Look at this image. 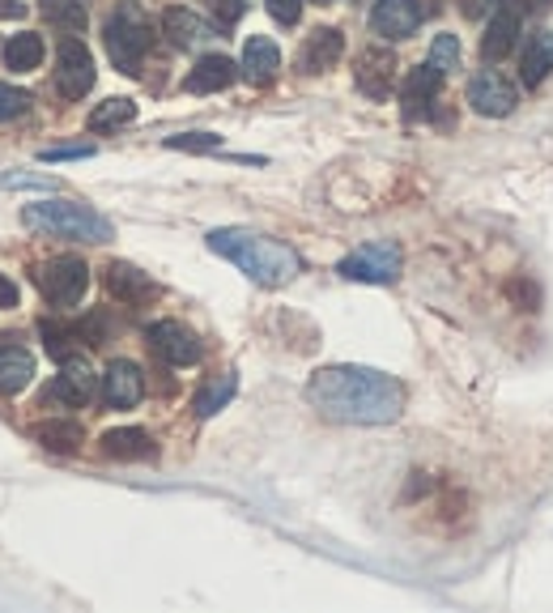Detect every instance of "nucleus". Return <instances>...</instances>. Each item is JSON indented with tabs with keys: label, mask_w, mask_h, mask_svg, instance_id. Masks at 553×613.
<instances>
[{
	"label": "nucleus",
	"mask_w": 553,
	"mask_h": 613,
	"mask_svg": "<svg viewBox=\"0 0 553 613\" xmlns=\"http://www.w3.org/2000/svg\"><path fill=\"white\" fill-rule=\"evenodd\" d=\"M307 401L345 426H388L405 414V384L375 366H320L307 380Z\"/></svg>",
	"instance_id": "obj_1"
},
{
	"label": "nucleus",
	"mask_w": 553,
	"mask_h": 613,
	"mask_svg": "<svg viewBox=\"0 0 553 613\" xmlns=\"http://www.w3.org/2000/svg\"><path fill=\"white\" fill-rule=\"evenodd\" d=\"M209 252H218L222 260H230L234 269H243L256 286H290L302 269V260L294 252L290 243L273 239V234H261V230H243V227H222L209 234Z\"/></svg>",
	"instance_id": "obj_2"
},
{
	"label": "nucleus",
	"mask_w": 553,
	"mask_h": 613,
	"mask_svg": "<svg viewBox=\"0 0 553 613\" xmlns=\"http://www.w3.org/2000/svg\"><path fill=\"white\" fill-rule=\"evenodd\" d=\"M22 222L43 234H56V239H77V243H107L115 239V227L98 214L95 205H81V200H34L22 209Z\"/></svg>",
	"instance_id": "obj_3"
},
{
	"label": "nucleus",
	"mask_w": 553,
	"mask_h": 613,
	"mask_svg": "<svg viewBox=\"0 0 553 613\" xmlns=\"http://www.w3.org/2000/svg\"><path fill=\"white\" fill-rule=\"evenodd\" d=\"M102 39H107V56L115 61V68L129 73V77H136L141 65H145V56H150L154 31H150L145 9H141L136 0H124V4H115V13L107 18Z\"/></svg>",
	"instance_id": "obj_4"
},
{
	"label": "nucleus",
	"mask_w": 553,
	"mask_h": 613,
	"mask_svg": "<svg viewBox=\"0 0 553 613\" xmlns=\"http://www.w3.org/2000/svg\"><path fill=\"white\" fill-rule=\"evenodd\" d=\"M336 273L345 282H366V286H391L400 277V248L391 239H370L362 243L358 252L336 264Z\"/></svg>",
	"instance_id": "obj_5"
},
{
	"label": "nucleus",
	"mask_w": 553,
	"mask_h": 613,
	"mask_svg": "<svg viewBox=\"0 0 553 613\" xmlns=\"http://www.w3.org/2000/svg\"><path fill=\"white\" fill-rule=\"evenodd\" d=\"M34 286L43 291V298L52 307H73V303H81V294L90 291V269L77 256H52L47 264L34 269Z\"/></svg>",
	"instance_id": "obj_6"
},
{
	"label": "nucleus",
	"mask_w": 553,
	"mask_h": 613,
	"mask_svg": "<svg viewBox=\"0 0 553 613\" xmlns=\"http://www.w3.org/2000/svg\"><path fill=\"white\" fill-rule=\"evenodd\" d=\"M56 90H60V98H68V102H77V98H86L95 90V56H90V47H86L81 39H73V34L56 47Z\"/></svg>",
	"instance_id": "obj_7"
},
{
	"label": "nucleus",
	"mask_w": 553,
	"mask_h": 613,
	"mask_svg": "<svg viewBox=\"0 0 553 613\" xmlns=\"http://www.w3.org/2000/svg\"><path fill=\"white\" fill-rule=\"evenodd\" d=\"M516 102H520V90H516L498 68H486V73H477V77L468 81V107H473L477 116H486V120L511 116Z\"/></svg>",
	"instance_id": "obj_8"
},
{
	"label": "nucleus",
	"mask_w": 553,
	"mask_h": 613,
	"mask_svg": "<svg viewBox=\"0 0 553 613\" xmlns=\"http://www.w3.org/2000/svg\"><path fill=\"white\" fill-rule=\"evenodd\" d=\"M523 18H520V0H498V13L489 18L486 34H482V61L486 65H502L516 43H520Z\"/></svg>",
	"instance_id": "obj_9"
},
{
	"label": "nucleus",
	"mask_w": 553,
	"mask_h": 613,
	"mask_svg": "<svg viewBox=\"0 0 553 613\" xmlns=\"http://www.w3.org/2000/svg\"><path fill=\"white\" fill-rule=\"evenodd\" d=\"M145 341H150V350L163 358V362H170V366H192V362H200V341H196L192 328H184L179 320L150 324Z\"/></svg>",
	"instance_id": "obj_10"
},
{
	"label": "nucleus",
	"mask_w": 553,
	"mask_h": 613,
	"mask_svg": "<svg viewBox=\"0 0 553 613\" xmlns=\"http://www.w3.org/2000/svg\"><path fill=\"white\" fill-rule=\"evenodd\" d=\"M102 282H107V291L111 298H120L124 307H145V303H154L158 298V282L150 277V273H141L136 264L129 260H111L107 264V273H102Z\"/></svg>",
	"instance_id": "obj_11"
},
{
	"label": "nucleus",
	"mask_w": 553,
	"mask_h": 613,
	"mask_svg": "<svg viewBox=\"0 0 553 613\" xmlns=\"http://www.w3.org/2000/svg\"><path fill=\"white\" fill-rule=\"evenodd\" d=\"M422 18H425L422 0H379L370 9V31L384 34V39H409L422 26Z\"/></svg>",
	"instance_id": "obj_12"
},
{
	"label": "nucleus",
	"mask_w": 553,
	"mask_h": 613,
	"mask_svg": "<svg viewBox=\"0 0 553 613\" xmlns=\"http://www.w3.org/2000/svg\"><path fill=\"white\" fill-rule=\"evenodd\" d=\"M354 77H358L362 95L375 98V102H384V98L396 90V56H391L388 47H366V52L358 56Z\"/></svg>",
	"instance_id": "obj_13"
},
{
	"label": "nucleus",
	"mask_w": 553,
	"mask_h": 613,
	"mask_svg": "<svg viewBox=\"0 0 553 613\" xmlns=\"http://www.w3.org/2000/svg\"><path fill=\"white\" fill-rule=\"evenodd\" d=\"M141 396H145V375H141V366L129 362V358H115V362L102 371V401H107L111 409H132Z\"/></svg>",
	"instance_id": "obj_14"
},
{
	"label": "nucleus",
	"mask_w": 553,
	"mask_h": 613,
	"mask_svg": "<svg viewBox=\"0 0 553 613\" xmlns=\"http://www.w3.org/2000/svg\"><path fill=\"white\" fill-rule=\"evenodd\" d=\"M341 52H345V34L332 31V26H320V31L307 34V43L298 47V73L316 77V73H324V68L336 65Z\"/></svg>",
	"instance_id": "obj_15"
},
{
	"label": "nucleus",
	"mask_w": 553,
	"mask_h": 613,
	"mask_svg": "<svg viewBox=\"0 0 553 613\" xmlns=\"http://www.w3.org/2000/svg\"><path fill=\"white\" fill-rule=\"evenodd\" d=\"M98 392V375L86 366V362H65V371L52 380V401H60V405H73V409H81V405H90Z\"/></svg>",
	"instance_id": "obj_16"
},
{
	"label": "nucleus",
	"mask_w": 553,
	"mask_h": 613,
	"mask_svg": "<svg viewBox=\"0 0 553 613\" xmlns=\"http://www.w3.org/2000/svg\"><path fill=\"white\" fill-rule=\"evenodd\" d=\"M443 77H447V73H443L439 65H430V61L418 65L409 77H405L400 98H405V116H409V120H413V116H422L425 107L439 98V90H443Z\"/></svg>",
	"instance_id": "obj_17"
},
{
	"label": "nucleus",
	"mask_w": 553,
	"mask_h": 613,
	"mask_svg": "<svg viewBox=\"0 0 553 613\" xmlns=\"http://www.w3.org/2000/svg\"><path fill=\"white\" fill-rule=\"evenodd\" d=\"M239 77V65L230 61V56H200L196 68L188 73V81H184V90L188 95H218V90H226L230 81Z\"/></svg>",
	"instance_id": "obj_18"
},
{
	"label": "nucleus",
	"mask_w": 553,
	"mask_h": 613,
	"mask_svg": "<svg viewBox=\"0 0 553 613\" xmlns=\"http://www.w3.org/2000/svg\"><path fill=\"white\" fill-rule=\"evenodd\" d=\"M243 77L252 81V86H268L273 77H277V68H281V52H277V43L273 39H264V34H252L247 39V47H243Z\"/></svg>",
	"instance_id": "obj_19"
},
{
	"label": "nucleus",
	"mask_w": 553,
	"mask_h": 613,
	"mask_svg": "<svg viewBox=\"0 0 553 613\" xmlns=\"http://www.w3.org/2000/svg\"><path fill=\"white\" fill-rule=\"evenodd\" d=\"M550 73H553V31H532L528 34V43H523L520 81L528 90H537Z\"/></svg>",
	"instance_id": "obj_20"
},
{
	"label": "nucleus",
	"mask_w": 553,
	"mask_h": 613,
	"mask_svg": "<svg viewBox=\"0 0 553 613\" xmlns=\"http://www.w3.org/2000/svg\"><path fill=\"white\" fill-rule=\"evenodd\" d=\"M102 452L111 456V460H150L158 448H154V439L141 426H120V430L102 435Z\"/></svg>",
	"instance_id": "obj_21"
},
{
	"label": "nucleus",
	"mask_w": 553,
	"mask_h": 613,
	"mask_svg": "<svg viewBox=\"0 0 553 613\" xmlns=\"http://www.w3.org/2000/svg\"><path fill=\"white\" fill-rule=\"evenodd\" d=\"M163 31L175 47H196V43L209 39V26L196 18L192 9H179V4H170V9L163 13Z\"/></svg>",
	"instance_id": "obj_22"
},
{
	"label": "nucleus",
	"mask_w": 553,
	"mask_h": 613,
	"mask_svg": "<svg viewBox=\"0 0 553 613\" xmlns=\"http://www.w3.org/2000/svg\"><path fill=\"white\" fill-rule=\"evenodd\" d=\"M34 380V358L22 346H4L0 350V392H22Z\"/></svg>",
	"instance_id": "obj_23"
},
{
	"label": "nucleus",
	"mask_w": 553,
	"mask_h": 613,
	"mask_svg": "<svg viewBox=\"0 0 553 613\" xmlns=\"http://www.w3.org/2000/svg\"><path fill=\"white\" fill-rule=\"evenodd\" d=\"M234 392H239V380H234V371L218 375V380H209V384L196 392V401H192L196 418H213L218 409H226L230 401H234Z\"/></svg>",
	"instance_id": "obj_24"
},
{
	"label": "nucleus",
	"mask_w": 553,
	"mask_h": 613,
	"mask_svg": "<svg viewBox=\"0 0 553 613\" xmlns=\"http://www.w3.org/2000/svg\"><path fill=\"white\" fill-rule=\"evenodd\" d=\"M38 13H43L60 34L86 31V4H81V0H38Z\"/></svg>",
	"instance_id": "obj_25"
},
{
	"label": "nucleus",
	"mask_w": 553,
	"mask_h": 613,
	"mask_svg": "<svg viewBox=\"0 0 553 613\" xmlns=\"http://www.w3.org/2000/svg\"><path fill=\"white\" fill-rule=\"evenodd\" d=\"M38 444L56 456H73L86 444V435H81L77 422H43V426H38Z\"/></svg>",
	"instance_id": "obj_26"
},
{
	"label": "nucleus",
	"mask_w": 553,
	"mask_h": 613,
	"mask_svg": "<svg viewBox=\"0 0 553 613\" xmlns=\"http://www.w3.org/2000/svg\"><path fill=\"white\" fill-rule=\"evenodd\" d=\"M38 61H43V39L38 34L22 31L4 43V65L13 73H31V68H38Z\"/></svg>",
	"instance_id": "obj_27"
},
{
	"label": "nucleus",
	"mask_w": 553,
	"mask_h": 613,
	"mask_svg": "<svg viewBox=\"0 0 553 613\" xmlns=\"http://www.w3.org/2000/svg\"><path fill=\"white\" fill-rule=\"evenodd\" d=\"M136 120V102L132 98H107L90 111V132H115Z\"/></svg>",
	"instance_id": "obj_28"
},
{
	"label": "nucleus",
	"mask_w": 553,
	"mask_h": 613,
	"mask_svg": "<svg viewBox=\"0 0 553 613\" xmlns=\"http://www.w3.org/2000/svg\"><path fill=\"white\" fill-rule=\"evenodd\" d=\"M38 332H43V341H47V354L56 358L60 366L73 362V358H77V346L86 341L81 328H60V324H47V320L38 324Z\"/></svg>",
	"instance_id": "obj_29"
},
{
	"label": "nucleus",
	"mask_w": 553,
	"mask_h": 613,
	"mask_svg": "<svg viewBox=\"0 0 553 613\" xmlns=\"http://www.w3.org/2000/svg\"><path fill=\"white\" fill-rule=\"evenodd\" d=\"M166 150H184V154H218V150H222V136H218V132H179V136H166Z\"/></svg>",
	"instance_id": "obj_30"
},
{
	"label": "nucleus",
	"mask_w": 553,
	"mask_h": 613,
	"mask_svg": "<svg viewBox=\"0 0 553 613\" xmlns=\"http://www.w3.org/2000/svg\"><path fill=\"white\" fill-rule=\"evenodd\" d=\"M26 111H31V95L18 90V86H9V81H0V124L18 120V116H26Z\"/></svg>",
	"instance_id": "obj_31"
},
{
	"label": "nucleus",
	"mask_w": 553,
	"mask_h": 613,
	"mask_svg": "<svg viewBox=\"0 0 553 613\" xmlns=\"http://www.w3.org/2000/svg\"><path fill=\"white\" fill-rule=\"evenodd\" d=\"M430 65H439L443 73L460 68V43H456V34H439V39L430 43Z\"/></svg>",
	"instance_id": "obj_32"
},
{
	"label": "nucleus",
	"mask_w": 553,
	"mask_h": 613,
	"mask_svg": "<svg viewBox=\"0 0 553 613\" xmlns=\"http://www.w3.org/2000/svg\"><path fill=\"white\" fill-rule=\"evenodd\" d=\"M77 158H95V145H52V150L38 154V162H77Z\"/></svg>",
	"instance_id": "obj_33"
},
{
	"label": "nucleus",
	"mask_w": 553,
	"mask_h": 613,
	"mask_svg": "<svg viewBox=\"0 0 553 613\" xmlns=\"http://www.w3.org/2000/svg\"><path fill=\"white\" fill-rule=\"evenodd\" d=\"M0 188H38V193H52L56 179H47V175H0Z\"/></svg>",
	"instance_id": "obj_34"
},
{
	"label": "nucleus",
	"mask_w": 553,
	"mask_h": 613,
	"mask_svg": "<svg viewBox=\"0 0 553 613\" xmlns=\"http://www.w3.org/2000/svg\"><path fill=\"white\" fill-rule=\"evenodd\" d=\"M209 9L218 18V26H234L243 18V0H209Z\"/></svg>",
	"instance_id": "obj_35"
},
{
	"label": "nucleus",
	"mask_w": 553,
	"mask_h": 613,
	"mask_svg": "<svg viewBox=\"0 0 553 613\" xmlns=\"http://www.w3.org/2000/svg\"><path fill=\"white\" fill-rule=\"evenodd\" d=\"M264 4H268V13H273L281 26H294L298 13H302V0H264Z\"/></svg>",
	"instance_id": "obj_36"
},
{
	"label": "nucleus",
	"mask_w": 553,
	"mask_h": 613,
	"mask_svg": "<svg viewBox=\"0 0 553 613\" xmlns=\"http://www.w3.org/2000/svg\"><path fill=\"white\" fill-rule=\"evenodd\" d=\"M0 18H4V22L26 18V4H22V0H0Z\"/></svg>",
	"instance_id": "obj_37"
},
{
	"label": "nucleus",
	"mask_w": 553,
	"mask_h": 613,
	"mask_svg": "<svg viewBox=\"0 0 553 613\" xmlns=\"http://www.w3.org/2000/svg\"><path fill=\"white\" fill-rule=\"evenodd\" d=\"M0 307H18V286L0 273Z\"/></svg>",
	"instance_id": "obj_38"
},
{
	"label": "nucleus",
	"mask_w": 553,
	"mask_h": 613,
	"mask_svg": "<svg viewBox=\"0 0 553 613\" xmlns=\"http://www.w3.org/2000/svg\"><path fill=\"white\" fill-rule=\"evenodd\" d=\"M316 4H328V0H316Z\"/></svg>",
	"instance_id": "obj_39"
}]
</instances>
